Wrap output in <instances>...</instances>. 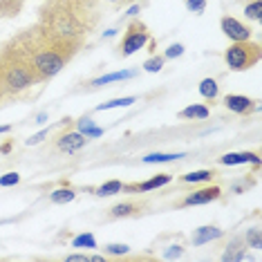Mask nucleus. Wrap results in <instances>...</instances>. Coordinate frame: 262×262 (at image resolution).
<instances>
[{"mask_svg": "<svg viewBox=\"0 0 262 262\" xmlns=\"http://www.w3.org/2000/svg\"><path fill=\"white\" fill-rule=\"evenodd\" d=\"M262 58V50L258 43H251V40H240V43H233L226 47L224 52V61L233 72H247L253 65H258Z\"/></svg>", "mask_w": 262, "mask_h": 262, "instance_id": "1", "label": "nucleus"}, {"mask_svg": "<svg viewBox=\"0 0 262 262\" xmlns=\"http://www.w3.org/2000/svg\"><path fill=\"white\" fill-rule=\"evenodd\" d=\"M148 40H150V32H148V27L141 20H133L128 25L126 34H123L121 47H119V54H121V58L133 56L135 52L144 50V45L148 43Z\"/></svg>", "mask_w": 262, "mask_h": 262, "instance_id": "2", "label": "nucleus"}, {"mask_svg": "<svg viewBox=\"0 0 262 262\" xmlns=\"http://www.w3.org/2000/svg\"><path fill=\"white\" fill-rule=\"evenodd\" d=\"M220 195H222V188L220 186H204V188H198L193 190V193H188L186 198H184L177 206H200V204H211V202L220 200Z\"/></svg>", "mask_w": 262, "mask_h": 262, "instance_id": "3", "label": "nucleus"}, {"mask_svg": "<svg viewBox=\"0 0 262 262\" xmlns=\"http://www.w3.org/2000/svg\"><path fill=\"white\" fill-rule=\"evenodd\" d=\"M220 27H222L224 36H229L233 43H240V40H251V29H249L244 23H240L233 16H224L220 20Z\"/></svg>", "mask_w": 262, "mask_h": 262, "instance_id": "4", "label": "nucleus"}, {"mask_svg": "<svg viewBox=\"0 0 262 262\" xmlns=\"http://www.w3.org/2000/svg\"><path fill=\"white\" fill-rule=\"evenodd\" d=\"M148 202L144 200H128V202H119L108 211V217L110 220H119V217H137L146 211Z\"/></svg>", "mask_w": 262, "mask_h": 262, "instance_id": "5", "label": "nucleus"}, {"mask_svg": "<svg viewBox=\"0 0 262 262\" xmlns=\"http://www.w3.org/2000/svg\"><path fill=\"white\" fill-rule=\"evenodd\" d=\"M172 182V175L170 172H159V175L150 177L146 182H137V184H123V190L128 193H148V190H155V188H162L166 184Z\"/></svg>", "mask_w": 262, "mask_h": 262, "instance_id": "6", "label": "nucleus"}, {"mask_svg": "<svg viewBox=\"0 0 262 262\" xmlns=\"http://www.w3.org/2000/svg\"><path fill=\"white\" fill-rule=\"evenodd\" d=\"M88 141H90V139H88L85 135H81L79 130H76V133H61V135H58V139H56V148L61 152L72 155L76 150H81Z\"/></svg>", "mask_w": 262, "mask_h": 262, "instance_id": "7", "label": "nucleus"}, {"mask_svg": "<svg viewBox=\"0 0 262 262\" xmlns=\"http://www.w3.org/2000/svg\"><path fill=\"white\" fill-rule=\"evenodd\" d=\"M255 99H249L244 94H226L224 97V105L235 115H249L251 110H255Z\"/></svg>", "mask_w": 262, "mask_h": 262, "instance_id": "8", "label": "nucleus"}, {"mask_svg": "<svg viewBox=\"0 0 262 262\" xmlns=\"http://www.w3.org/2000/svg\"><path fill=\"white\" fill-rule=\"evenodd\" d=\"M222 166H240V164H253L255 168L260 166V152L255 150V152H226L222 155V157L217 159Z\"/></svg>", "mask_w": 262, "mask_h": 262, "instance_id": "9", "label": "nucleus"}, {"mask_svg": "<svg viewBox=\"0 0 262 262\" xmlns=\"http://www.w3.org/2000/svg\"><path fill=\"white\" fill-rule=\"evenodd\" d=\"M224 235V231L220 229V226H200V229L193 231V244L195 247H202V244H208L213 240H220V237Z\"/></svg>", "mask_w": 262, "mask_h": 262, "instance_id": "10", "label": "nucleus"}, {"mask_svg": "<svg viewBox=\"0 0 262 262\" xmlns=\"http://www.w3.org/2000/svg\"><path fill=\"white\" fill-rule=\"evenodd\" d=\"M137 76V70H121V72H112V74H105V76H99L94 79L90 85L92 88H101V85H108V83H117V81H126V79H135Z\"/></svg>", "mask_w": 262, "mask_h": 262, "instance_id": "11", "label": "nucleus"}, {"mask_svg": "<svg viewBox=\"0 0 262 262\" xmlns=\"http://www.w3.org/2000/svg\"><path fill=\"white\" fill-rule=\"evenodd\" d=\"M217 170H193L188 172V175H182V182L184 184H211L213 180H215Z\"/></svg>", "mask_w": 262, "mask_h": 262, "instance_id": "12", "label": "nucleus"}, {"mask_svg": "<svg viewBox=\"0 0 262 262\" xmlns=\"http://www.w3.org/2000/svg\"><path fill=\"white\" fill-rule=\"evenodd\" d=\"M94 195H99V198H110V195H117V193H121L123 190V182H119V180H110V182H105V184H101V186H94L90 188Z\"/></svg>", "mask_w": 262, "mask_h": 262, "instance_id": "13", "label": "nucleus"}, {"mask_svg": "<svg viewBox=\"0 0 262 262\" xmlns=\"http://www.w3.org/2000/svg\"><path fill=\"white\" fill-rule=\"evenodd\" d=\"M208 115H211V110L206 108L204 103H193V105H188V108H184L180 110V119H208Z\"/></svg>", "mask_w": 262, "mask_h": 262, "instance_id": "14", "label": "nucleus"}, {"mask_svg": "<svg viewBox=\"0 0 262 262\" xmlns=\"http://www.w3.org/2000/svg\"><path fill=\"white\" fill-rule=\"evenodd\" d=\"M76 130H79L81 135H85L88 139L103 135V128H97V126H94V121H92L90 117H81L79 121H76Z\"/></svg>", "mask_w": 262, "mask_h": 262, "instance_id": "15", "label": "nucleus"}, {"mask_svg": "<svg viewBox=\"0 0 262 262\" xmlns=\"http://www.w3.org/2000/svg\"><path fill=\"white\" fill-rule=\"evenodd\" d=\"M186 157L184 152H150L144 157V164H164V162H175V159Z\"/></svg>", "mask_w": 262, "mask_h": 262, "instance_id": "16", "label": "nucleus"}, {"mask_svg": "<svg viewBox=\"0 0 262 262\" xmlns=\"http://www.w3.org/2000/svg\"><path fill=\"white\" fill-rule=\"evenodd\" d=\"M74 198H76V193H74V188H70V186L56 188L54 193H50L52 204H68V202H74Z\"/></svg>", "mask_w": 262, "mask_h": 262, "instance_id": "17", "label": "nucleus"}, {"mask_svg": "<svg viewBox=\"0 0 262 262\" xmlns=\"http://www.w3.org/2000/svg\"><path fill=\"white\" fill-rule=\"evenodd\" d=\"M200 94L204 97L206 101H215L217 94H220V85L215 79H204L200 83Z\"/></svg>", "mask_w": 262, "mask_h": 262, "instance_id": "18", "label": "nucleus"}, {"mask_svg": "<svg viewBox=\"0 0 262 262\" xmlns=\"http://www.w3.org/2000/svg\"><path fill=\"white\" fill-rule=\"evenodd\" d=\"M137 101V97H119V99H112L108 103H101L97 105V112H103V110H112V108H128Z\"/></svg>", "mask_w": 262, "mask_h": 262, "instance_id": "19", "label": "nucleus"}, {"mask_svg": "<svg viewBox=\"0 0 262 262\" xmlns=\"http://www.w3.org/2000/svg\"><path fill=\"white\" fill-rule=\"evenodd\" d=\"M72 247H74V249H97V237H94L92 233H81V235H74Z\"/></svg>", "mask_w": 262, "mask_h": 262, "instance_id": "20", "label": "nucleus"}, {"mask_svg": "<svg viewBox=\"0 0 262 262\" xmlns=\"http://www.w3.org/2000/svg\"><path fill=\"white\" fill-rule=\"evenodd\" d=\"M244 258H247V251H244V247H240V242H233L222 253V260H244Z\"/></svg>", "mask_w": 262, "mask_h": 262, "instance_id": "21", "label": "nucleus"}, {"mask_svg": "<svg viewBox=\"0 0 262 262\" xmlns=\"http://www.w3.org/2000/svg\"><path fill=\"white\" fill-rule=\"evenodd\" d=\"M164 63H166V56H164V54H155V56H150V58H146L144 70H146V72H162Z\"/></svg>", "mask_w": 262, "mask_h": 262, "instance_id": "22", "label": "nucleus"}, {"mask_svg": "<svg viewBox=\"0 0 262 262\" xmlns=\"http://www.w3.org/2000/svg\"><path fill=\"white\" fill-rule=\"evenodd\" d=\"M244 16L251 20H262V0H253L244 7Z\"/></svg>", "mask_w": 262, "mask_h": 262, "instance_id": "23", "label": "nucleus"}, {"mask_svg": "<svg viewBox=\"0 0 262 262\" xmlns=\"http://www.w3.org/2000/svg\"><path fill=\"white\" fill-rule=\"evenodd\" d=\"M103 251L108 255H128L130 247L128 244H108V247H103Z\"/></svg>", "mask_w": 262, "mask_h": 262, "instance_id": "24", "label": "nucleus"}, {"mask_svg": "<svg viewBox=\"0 0 262 262\" xmlns=\"http://www.w3.org/2000/svg\"><path fill=\"white\" fill-rule=\"evenodd\" d=\"M18 182H20V175H18V172H5V175L0 177V186H3V188L16 186Z\"/></svg>", "mask_w": 262, "mask_h": 262, "instance_id": "25", "label": "nucleus"}, {"mask_svg": "<svg viewBox=\"0 0 262 262\" xmlns=\"http://www.w3.org/2000/svg\"><path fill=\"white\" fill-rule=\"evenodd\" d=\"M247 244L253 249H260L262 247V237H260V229H251L247 233Z\"/></svg>", "mask_w": 262, "mask_h": 262, "instance_id": "26", "label": "nucleus"}, {"mask_svg": "<svg viewBox=\"0 0 262 262\" xmlns=\"http://www.w3.org/2000/svg\"><path fill=\"white\" fill-rule=\"evenodd\" d=\"M186 9L193 14H202L206 9V0H186Z\"/></svg>", "mask_w": 262, "mask_h": 262, "instance_id": "27", "label": "nucleus"}, {"mask_svg": "<svg viewBox=\"0 0 262 262\" xmlns=\"http://www.w3.org/2000/svg\"><path fill=\"white\" fill-rule=\"evenodd\" d=\"M47 137H50V128H43L40 133H36V135H32L27 139V146H36V144H40V141H45Z\"/></svg>", "mask_w": 262, "mask_h": 262, "instance_id": "28", "label": "nucleus"}, {"mask_svg": "<svg viewBox=\"0 0 262 262\" xmlns=\"http://www.w3.org/2000/svg\"><path fill=\"white\" fill-rule=\"evenodd\" d=\"M184 54V45L182 43H172L168 50H166V58H177V56H182Z\"/></svg>", "mask_w": 262, "mask_h": 262, "instance_id": "29", "label": "nucleus"}, {"mask_svg": "<svg viewBox=\"0 0 262 262\" xmlns=\"http://www.w3.org/2000/svg\"><path fill=\"white\" fill-rule=\"evenodd\" d=\"M182 255H184V249L180 247V244H172L168 251L164 253V258H166V260H172V258H182Z\"/></svg>", "mask_w": 262, "mask_h": 262, "instance_id": "30", "label": "nucleus"}, {"mask_svg": "<svg viewBox=\"0 0 262 262\" xmlns=\"http://www.w3.org/2000/svg\"><path fill=\"white\" fill-rule=\"evenodd\" d=\"M65 260H68V262H90V255H85V253H72V255H68Z\"/></svg>", "mask_w": 262, "mask_h": 262, "instance_id": "31", "label": "nucleus"}, {"mask_svg": "<svg viewBox=\"0 0 262 262\" xmlns=\"http://www.w3.org/2000/svg\"><path fill=\"white\" fill-rule=\"evenodd\" d=\"M139 11H141L139 5H133V7L128 9V16H137V14H139Z\"/></svg>", "mask_w": 262, "mask_h": 262, "instance_id": "32", "label": "nucleus"}, {"mask_svg": "<svg viewBox=\"0 0 262 262\" xmlns=\"http://www.w3.org/2000/svg\"><path fill=\"white\" fill-rule=\"evenodd\" d=\"M47 121V112H40V115L36 117V121H34V123H45Z\"/></svg>", "mask_w": 262, "mask_h": 262, "instance_id": "33", "label": "nucleus"}, {"mask_svg": "<svg viewBox=\"0 0 262 262\" xmlns=\"http://www.w3.org/2000/svg\"><path fill=\"white\" fill-rule=\"evenodd\" d=\"M115 34H117V29H108V32L103 34V36H105V38H112V36H115Z\"/></svg>", "mask_w": 262, "mask_h": 262, "instance_id": "34", "label": "nucleus"}, {"mask_svg": "<svg viewBox=\"0 0 262 262\" xmlns=\"http://www.w3.org/2000/svg\"><path fill=\"white\" fill-rule=\"evenodd\" d=\"M11 126H0V135H5V133H9Z\"/></svg>", "mask_w": 262, "mask_h": 262, "instance_id": "35", "label": "nucleus"}, {"mask_svg": "<svg viewBox=\"0 0 262 262\" xmlns=\"http://www.w3.org/2000/svg\"><path fill=\"white\" fill-rule=\"evenodd\" d=\"M110 3H117V0H110Z\"/></svg>", "mask_w": 262, "mask_h": 262, "instance_id": "36", "label": "nucleus"}]
</instances>
